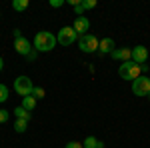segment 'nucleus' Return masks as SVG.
<instances>
[{
  "label": "nucleus",
  "mask_w": 150,
  "mask_h": 148,
  "mask_svg": "<svg viewBox=\"0 0 150 148\" xmlns=\"http://www.w3.org/2000/svg\"><path fill=\"white\" fill-rule=\"evenodd\" d=\"M56 44H58V40L52 32L42 30V32H38L34 36V50L36 52H50V50H54Z\"/></svg>",
  "instance_id": "f257e3e1"
},
{
  "label": "nucleus",
  "mask_w": 150,
  "mask_h": 148,
  "mask_svg": "<svg viewBox=\"0 0 150 148\" xmlns=\"http://www.w3.org/2000/svg\"><path fill=\"white\" fill-rule=\"evenodd\" d=\"M118 76L124 80H134L140 76V66L134 62V60H128V62H122L120 68H118Z\"/></svg>",
  "instance_id": "f03ea898"
},
{
  "label": "nucleus",
  "mask_w": 150,
  "mask_h": 148,
  "mask_svg": "<svg viewBox=\"0 0 150 148\" xmlns=\"http://www.w3.org/2000/svg\"><path fill=\"white\" fill-rule=\"evenodd\" d=\"M14 90L18 96H32V90H34V84H32V80L28 78V76H18V78L14 80Z\"/></svg>",
  "instance_id": "7ed1b4c3"
},
{
  "label": "nucleus",
  "mask_w": 150,
  "mask_h": 148,
  "mask_svg": "<svg viewBox=\"0 0 150 148\" xmlns=\"http://www.w3.org/2000/svg\"><path fill=\"white\" fill-rule=\"evenodd\" d=\"M78 38H80V36L76 34V30H74L72 26H64V28H60V30H58V36H56L58 44H62V46L74 44Z\"/></svg>",
  "instance_id": "20e7f679"
},
{
  "label": "nucleus",
  "mask_w": 150,
  "mask_h": 148,
  "mask_svg": "<svg viewBox=\"0 0 150 148\" xmlns=\"http://www.w3.org/2000/svg\"><path fill=\"white\" fill-rule=\"evenodd\" d=\"M98 42L100 40L94 34H86L78 38V48L82 52H86V54H92V52H98Z\"/></svg>",
  "instance_id": "39448f33"
},
{
  "label": "nucleus",
  "mask_w": 150,
  "mask_h": 148,
  "mask_svg": "<svg viewBox=\"0 0 150 148\" xmlns=\"http://www.w3.org/2000/svg\"><path fill=\"white\" fill-rule=\"evenodd\" d=\"M132 92L134 96H148L150 94V78L148 76H138L132 82Z\"/></svg>",
  "instance_id": "423d86ee"
},
{
  "label": "nucleus",
  "mask_w": 150,
  "mask_h": 148,
  "mask_svg": "<svg viewBox=\"0 0 150 148\" xmlns=\"http://www.w3.org/2000/svg\"><path fill=\"white\" fill-rule=\"evenodd\" d=\"M132 60L138 64V66H142V64H146V60H148V48L146 46H134L132 48Z\"/></svg>",
  "instance_id": "0eeeda50"
},
{
  "label": "nucleus",
  "mask_w": 150,
  "mask_h": 148,
  "mask_svg": "<svg viewBox=\"0 0 150 148\" xmlns=\"http://www.w3.org/2000/svg\"><path fill=\"white\" fill-rule=\"evenodd\" d=\"M72 28L76 30V34H78V36H86L88 28H90V22H88L86 16H76V18H74V24H72Z\"/></svg>",
  "instance_id": "6e6552de"
},
{
  "label": "nucleus",
  "mask_w": 150,
  "mask_h": 148,
  "mask_svg": "<svg viewBox=\"0 0 150 148\" xmlns=\"http://www.w3.org/2000/svg\"><path fill=\"white\" fill-rule=\"evenodd\" d=\"M14 48H16V52L18 54H22V56H28L34 48L30 46V42L24 38V36H20V38H14Z\"/></svg>",
  "instance_id": "1a4fd4ad"
},
{
  "label": "nucleus",
  "mask_w": 150,
  "mask_h": 148,
  "mask_svg": "<svg viewBox=\"0 0 150 148\" xmlns=\"http://www.w3.org/2000/svg\"><path fill=\"white\" fill-rule=\"evenodd\" d=\"M116 50V44L112 38H102L100 42H98V54L102 56V54H112Z\"/></svg>",
  "instance_id": "9d476101"
},
{
  "label": "nucleus",
  "mask_w": 150,
  "mask_h": 148,
  "mask_svg": "<svg viewBox=\"0 0 150 148\" xmlns=\"http://www.w3.org/2000/svg\"><path fill=\"white\" fill-rule=\"evenodd\" d=\"M110 56L114 58V60H122V62H128V60H132V48H116L114 52L110 54Z\"/></svg>",
  "instance_id": "9b49d317"
},
{
  "label": "nucleus",
  "mask_w": 150,
  "mask_h": 148,
  "mask_svg": "<svg viewBox=\"0 0 150 148\" xmlns=\"http://www.w3.org/2000/svg\"><path fill=\"white\" fill-rule=\"evenodd\" d=\"M82 148H104V142H100L96 136H86V140L82 142Z\"/></svg>",
  "instance_id": "f8f14e48"
},
{
  "label": "nucleus",
  "mask_w": 150,
  "mask_h": 148,
  "mask_svg": "<svg viewBox=\"0 0 150 148\" xmlns=\"http://www.w3.org/2000/svg\"><path fill=\"white\" fill-rule=\"evenodd\" d=\"M22 108L28 110V112H32V110L36 108V98L34 96H24L22 98Z\"/></svg>",
  "instance_id": "ddd939ff"
},
{
  "label": "nucleus",
  "mask_w": 150,
  "mask_h": 148,
  "mask_svg": "<svg viewBox=\"0 0 150 148\" xmlns=\"http://www.w3.org/2000/svg\"><path fill=\"white\" fill-rule=\"evenodd\" d=\"M14 114H16V118H22V120H30L32 118V114L28 112V110H24L22 106H16L14 108Z\"/></svg>",
  "instance_id": "4468645a"
},
{
  "label": "nucleus",
  "mask_w": 150,
  "mask_h": 148,
  "mask_svg": "<svg viewBox=\"0 0 150 148\" xmlns=\"http://www.w3.org/2000/svg\"><path fill=\"white\" fill-rule=\"evenodd\" d=\"M28 4H30L28 0H14V2H12V8H14L16 12H24L26 8H28Z\"/></svg>",
  "instance_id": "2eb2a0df"
},
{
  "label": "nucleus",
  "mask_w": 150,
  "mask_h": 148,
  "mask_svg": "<svg viewBox=\"0 0 150 148\" xmlns=\"http://www.w3.org/2000/svg\"><path fill=\"white\" fill-rule=\"evenodd\" d=\"M26 126H28V120H22V118H16V122H14V130H16L18 134H22V132H26Z\"/></svg>",
  "instance_id": "dca6fc26"
},
{
  "label": "nucleus",
  "mask_w": 150,
  "mask_h": 148,
  "mask_svg": "<svg viewBox=\"0 0 150 148\" xmlns=\"http://www.w3.org/2000/svg\"><path fill=\"white\" fill-rule=\"evenodd\" d=\"M32 96H34L36 100H40V98H44V96H46V90H44L42 86H34V90H32Z\"/></svg>",
  "instance_id": "f3484780"
},
{
  "label": "nucleus",
  "mask_w": 150,
  "mask_h": 148,
  "mask_svg": "<svg viewBox=\"0 0 150 148\" xmlns=\"http://www.w3.org/2000/svg\"><path fill=\"white\" fill-rule=\"evenodd\" d=\"M8 100V88L6 84H0V102H6Z\"/></svg>",
  "instance_id": "a211bd4d"
},
{
  "label": "nucleus",
  "mask_w": 150,
  "mask_h": 148,
  "mask_svg": "<svg viewBox=\"0 0 150 148\" xmlns=\"http://www.w3.org/2000/svg\"><path fill=\"white\" fill-rule=\"evenodd\" d=\"M82 6H84V12L96 8V0H82Z\"/></svg>",
  "instance_id": "6ab92c4d"
},
{
  "label": "nucleus",
  "mask_w": 150,
  "mask_h": 148,
  "mask_svg": "<svg viewBox=\"0 0 150 148\" xmlns=\"http://www.w3.org/2000/svg\"><path fill=\"white\" fill-rule=\"evenodd\" d=\"M8 116H10V112H6V110H0V124L8 122Z\"/></svg>",
  "instance_id": "aec40b11"
},
{
  "label": "nucleus",
  "mask_w": 150,
  "mask_h": 148,
  "mask_svg": "<svg viewBox=\"0 0 150 148\" xmlns=\"http://www.w3.org/2000/svg\"><path fill=\"white\" fill-rule=\"evenodd\" d=\"M64 4H66L64 0H50V6H52V8H60V6H64Z\"/></svg>",
  "instance_id": "412c9836"
},
{
  "label": "nucleus",
  "mask_w": 150,
  "mask_h": 148,
  "mask_svg": "<svg viewBox=\"0 0 150 148\" xmlns=\"http://www.w3.org/2000/svg\"><path fill=\"white\" fill-rule=\"evenodd\" d=\"M64 148H82V142H76V140H72V142H68Z\"/></svg>",
  "instance_id": "4be33fe9"
},
{
  "label": "nucleus",
  "mask_w": 150,
  "mask_h": 148,
  "mask_svg": "<svg viewBox=\"0 0 150 148\" xmlns=\"http://www.w3.org/2000/svg\"><path fill=\"white\" fill-rule=\"evenodd\" d=\"M26 58H28V60H34V58H36V50H32V52H30Z\"/></svg>",
  "instance_id": "5701e85b"
},
{
  "label": "nucleus",
  "mask_w": 150,
  "mask_h": 148,
  "mask_svg": "<svg viewBox=\"0 0 150 148\" xmlns=\"http://www.w3.org/2000/svg\"><path fill=\"white\" fill-rule=\"evenodd\" d=\"M2 68H4V60L0 58V72H2Z\"/></svg>",
  "instance_id": "b1692460"
},
{
  "label": "nucleus",
  "mask_w": 150,
  "mask_h": 148,
  "mask_svg": "<svg viewBox=\"0 0 150 148\" xmlns=\"http://www.w3.org/2000/svg\"><path fill=\"white\" fill-rule=\"evenodd\" d=\"M148 98H150V94H148Z\"/></svg>",
  "instance_id": "393cba45"
}]
</instances>
